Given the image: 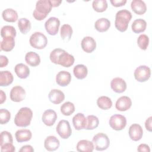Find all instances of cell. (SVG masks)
I'll return each instance as SVG.
<instances>
[{"label": "cell", "mask_w": 152, "mask_h": 152, "mask_svg": "<svg viewBox=\"0 0 152 152\" xmlns=\"http://www.w3.org/2000/svg\"><path fill=\"white\" fill-rule=\"evenodd\" d=\"M93 142L95 148L97 151L106 150L110 144V140L107 135L103 133H98L93 138Z\"/></svg>", "instance_id": "obj_6"}, {"label": "cell", "mask_w": 152, "mask_h": 152, "mask_svg": "<svg viewBox=\"0 0 152 152\" xmlns=\"http://www.w3.org/2000/svg\"><path fill=\"white\" fill-rule=\"evenodd\" d=\"M11 118L10 112L6 109L0 110V123L1 124H6L9 122Z\"/></svg>", "instance_id": "obj_41"}, {"label": "cell", "mask_w": 152, "mask_h": 152, "mask_svg": "<svg viewBox=\"0 0 152 152\" xmlns=\"http://www.w3.org/2000/svg\"><path fill=\"white\" fill-rule=\"evenodd\" d=\"M15 136L17 142H22L29 141L31 138L32 134L29 129H23L17 131Z\"/></svg>", "instance_id": "obj_23"}, {"label": "cell", "mask_w": 152, "mask_h": 152, "mask_svg": "<svg viewBox=\"0 0 152 152\" xmlns=\"http://www.w3.org/2000/svg\"><path fill=\"white\" fill-rule=\"evenodd\" d=\"M15 46L14 37H4L1 42V50L5 52H10L13 49Z\"/></svg>", "instance_id": "obj_30"}, {"label": "cell", "mask_w": 152, "mask_h": 152, "mask_svg": "<svg viewBox=\"0 0 152 152\" xmlns=\"http://www.w3.org/2000/svg\"><path fill=\"white\" fill-rule=\"evenodd\" d=\"M52 4L50 0H40L37 1L36 8L33 11L34 18L39 21L45 19L52 10Z\"/></svg>", "instance_id": "obj_3"}, {"label": "cell", "mask_w": 152, "mask_h": 152, "mask_svg": "<svg viewBox=\"0 0 152 152\" xmlns=\"http://www.w3.org/2000/svg\"><path fill=\"white\" fill-rule=\"evenodd\" d=\"M81 48L86 53H91L96 48L95 40L90 36L84 37L81 40Z\"/></svg>", "instance_id": "obj_15"}, {"label": "cell", "mask_w": 152, "mask_h": 152, "mask_svg": "<svg viewBox=\"0 0 152 152\" xmlns=\"http://www.w3.org/2000/svg\"><path fill=\"white\" fill-rule=\"evenodd\" d=\"M134 74L136 80L139 82H145L151 76V69L146 65H141L135 69Z\"/></svg>", "instance_id": "obj_9"}, {"label": "cell", "mask_w": 152, "mask_h": 152, "mask_svg": "<svg viewBox=\"0 0 152 152\" xmlns=\"http://www.w3.org/2000/svg\"><path fill=\"white\" fill-rule=\"evenodd\" d=\"M151 123H152V117H149L145 122V126L147 131L151 132L152 131V126H151Z\"/></svg>", "instance_id": "obj_47"}, {"label": "cell", "mask_w": 152, "mask_h": 152, "mask_svg": "<svg viewBox=\"0 0 152 152\" xmlns=\"http://www.w3.org/2000/svg\"><path fill=\"white\" fill-rule=\"evenodd\" d=\"M110 2L112 5L115 7H122L126 3V0H110Z\"/></svg>", "instance_id": "obj_43"}, {"label": "cell", "mask_w": 152, "mask_h": 152, "mask_svg": "<svg viewBox=\"0 0 152 152\" xmlns=\"http://www.w3.org/2000/svg\"><path fill=\"white\" fill-rule=\"evenodd\" d=\"M97 104L99 108L103 110L110 109L112 106L111 99L107 96H100L97 100Z\"/></svg>", "instance_id": "obj_33"}, {"label": "cell", "mask_w": 152, "mask_h": 152, "mask_svg": "<svg viewBox=\"0 0 152 152\" xmlns=\"http://www.w3.org/2000/svg\"><path fill=\"white\" fill-rule=\"evenodd\" d=\"M75 111L74 104L71 102H66L61 106V112L65 116H69Z\"/></svg>", "instance_id": "obj_37"}, {"label": "cell", "mask_w": 152, "mask_h": 152, "mask_svg": "<svg viewBox=\"0 0 152 152\" xmlns=\"http://www.w3.org/2000/svg\"><path fill=\"white\" fill-rule=\"evenodd\" d=\"M110 87L115 92L121 93L124 92L126 89V83L122 78L116 77L111 81Z\"/></svg>", "instance_id": "obj_13"}, {"label": "cell", "mask_w": 152, "mask_h": 152, "mask_svg": "<svg viewBox=\"0 0 152 152\" xmlns=\"http://www.w3.org/2000/svg\"><path fill=\"white\" fill-rule=\"evenodd\" d=\"M137 150L139 152H150V148L149 146L147 144H141L138 145L137 148Z\"/></svg>", "instance_id": "obj_44"}, {"label": "cell", "mask_w": 152, "mask_h": 152, "mask_svg": "<svg viewBox=\"0 0 152 152\" xmlns=\"http://www.w3.org/2000/svg\"><path fill=\"white\" fill-rule=\"evenodd\" d=\"M73 72L77 78L79 80H83L87 77L88 70L85 65L83 64H78L74 66Z\"/></svg>", "instance_id": "obj_31"}, {"label": "cell", "mask_w": 152, "mask_h": 152, "mask_svg": "<svg viewBox=\"0 0 152 152\" xmlns=\"http://www.w3.org/2000/svg\"><path fill=\"white\" fill-rule=\"evenodd\" d=\"M92 7L96 12H102L107 9V3L106 0H94L93 1Z\"/></svg>", "instance_id": "obj_36"}, {"label": "cell", "mask_w": 152, "mask_h": 152, "mask_svg": "<svg viewBox=\"0 0 152 152\" xmlns=\"http://www.w3.org/2000/svg\"><path fill=\"white\" fill-rule=\"evenodd\" d=\"M60 34L62 39L65 42L70 40L72 34V28L71 26L68 24L62 26L60 31Z\"/></svg>", "instance_id": "obj_32"}, {"label": "cell", "mask_w": 152, "mask_h": 152, "mask_svg": "<svg viewBox=\"0 0 152 152\" xmlns=\"http://www.w3.org/2000/svg\"><path fill=\"white\" fill-rule=\"evenodd\" d=\"M60 143L59 140L55 136L50 135L48 137L44 142V146L46 150L49 151H53L58 149Z\"/></svg>", "instance_id": "obj_18"}, {"label": "cell", "mask_w": 152, "mask_h": 152, "mask_svg": "<svg viewBox=\"0 0 152 152\" xmlns=\"http://www.w3.org/2000/svg\"><path fill=\"white\" fill-rule=\"evenodd\" d=\"M137 44L142 50H146L149 44V38L144 34H140L137 39Z\"/></svg>", "instance_id": "obj_39"}, {"label": "cell", "mask_w": 152, "mask_h": 152, "mask_svg": "<svg viewBox=\"0 0 152 152\" xmlns=\"http://www.w3.org/2000/svg\"><path fill=\"white\" fill-rule=\"evenodd\" d=\"M49 99L53 104H59L64 100L65 95L64 93L58 89H53L49 93Z\"/></svg>", "instance_id": "obj_19"}, {"label": "cell", "mask_w": 152, "mask_h": 152, "mask_svg": "<svg viewBox=\"0 0 152 152\" xmlns=\"http://www.w3.org/2000/svg\"><path fill=\"white\" fill-rule=\"evenodd\" d=\"M99 121L97 116L94 115H88L86 118V124L84 129L92 130L99 126Z\"/></svg>", "instance_id": "obj_35"}, {"label": "cell", "mask_w": 152, "mask_h": 152, "mask_svg": "<svg viewBox=\"0 0 152 152\" xmlns=\"http://www.w3.org/2000/svg\"><path fill=\"white\" fill-rule=\"evenodd\" d=\"M20 152H33L34 149L30 145H26L23 146L19 150Z\"/></svg>", "instance_id": "obj_46"}, {"label": "cell", "mask_w": 152, "mask_h": 152, "mask_svg": "<svg viewBox=\"0 0 152 152\" xmlns=\"http://www.w3.org/2000/svg\"><path fill=\"white\" fill-rule=\"evenodd\" d=\"M146 27L147 23L142 18H138L134 20L131 26L132 30L133 32L137 34L144 31L146 29Z\"/></svg>", "instance_id": "obj_28"}, {"label": "cell", "mask_w": 152, "mask_h": 152, "mask_svg": "<svg viewBox=\"0 0 152 152\" xmlns=\"http://www.w3.org/2000/svg\"><path fill=\"white\" fill-rule=\"evenodd\" d=\"M128 133L132 140L137 141L141 139L143 135V130L141 125L137 124H134L129 126Z\"/></svg>", "instance_id": "obj_12"}, {"label": "cell", "mask_w": 152, "mask_h": 152, "mask_svg": "<svg viewBox=\"0 0 152 152\" xmlns=\"http://www.w3.org/2000/svg\"><path fill=\"white\" fill-rule=\"evenodd\" d=\"M132 11L138 15H142L147 11L145 3L141 0H133L131 4Z\"/></svg>", "instance_id": "obj_20"}, {"label": "cell", "mask_w": 152, "mask_h": 152, "mask_svg": "<svg viewBox=\"0 0 152 152\" xmlns=\"http://www.w3.org/2000/svg\"><path fill=\"white\" fill-rule=\"evenodd\" d=\"M71 80V74L66 71H61L59 72L56 76V83L62 87L68 86Z\"/></svg>", "instance_id": "obj_16"}, {"label": "cell", "mask_w": 152, "mask_h": 152, "mask_svg": "<svg viewBox=\"0 0 152 152\" xmlns=\"http://www.w3.org/2000/svg\"><path fill=\"white\" fill-rule=\"evenodd\" d=\"M56 131L58 135L63 139L68 138L72 134V130L68 121L62 119L58 124Z\"/></svg>", "instance_id": "obj_8"}, {"label": "cell", "mask_w": 152, "mask_h": 152, "mask_svg": "<svg viewBox=\"0 0 152 152\" xmlns=\"http://www.w3.org/2000/svg\"><path fill=\"white\" fill-rule=\"evenodd\" d=\"M29 42L33 48L37 49H42L46 46L48 39L44 34L37 31L31 35Z\"/></svg>", "instance_id": "obj_5"}, {"label": "cell", "mask_w": 152, "mask_h": 152, "mask_svg": "<svg viewBox=\"0 0 152 152\" xmlns=\"http://www.w3.org/2000/svg\"><path fill=\"white\" fill-rule=\"evenodd\" d=\"M50 1L52 7H58L62 2V1H57V0H50Z\"/></svg>", "instance_id": "obj_49"}, {"label": "cell", "mask_w": 152, "mask_h": 152, "mask_svg": "<svg viewBox=\"0 0 152 152\" xmlns=\"http://www.w3.org/2000/svg\"><path fill=\"white\" fill-rule=\"evenodd\" d=\"M26 91L21 86H17L12 88L10 91V99L15 102L23 101L26 97Z\"/></svg>", "instance_id": "obj_11"}, {"label": "cell", "mask_w": 152, "mask_h": 152, "mask_svg": "<svg viewBox=\"0 0 152 152\" xmlns=\"http://www.w3.org/2000/svg\"><path fill=\"white\" fill-rule=\"evenodd\" d=\"M16 30L13 26H5L2 27L1 30V36L2 38L5 37H13L16 36Z\"/></svg>", "instance_id": "obj_38"}, {"label": "cell", "mask_w": 152, "mask_h": 152, "mask_svg": "<svg viewBox=\"0 0 152 152\" xmlns=\"http://www.w3.org/2000/svg\"><path fill=\"white\" fill-rule=\"evenodd\" d=\"M60 21L58 18L52 17H50L45 24V27L47 33L52 36L56 35L59 30Z\"/></svg>", "instance_id": "obj_10"}, {"label": "cell", "mask_w": 152, "mask_h": 152, "mask_svg": "<svg viewBox=\"0 0 152 152\" xmlns=\"http://www.w3.org/2000/svg\"><path fill=\"white\" fill-rule=\"evenodd\" d=\"M72 123L75 129H84L86 124V118L82 113H78L73 117Z\"/></svg>", "instance_id": "obj_21"}, {"label": "cell", "mask_w": 152, "mask_h": 152, "mask_svg": "<svg viewBox=\"0 0 152 152\" xmlns=\"http://www.w3.org/2000/svg\"><path fill=\"white\" fill-rule=\"evenodd\" d=\"M25 61L27 64L31 66H36L40 63L39 55L34 52H28L25 56Z\"/></svg>", "instance_id": "obj_25"}, {"label": "cell", "mask_w": 152, "mask_h": 152, "mask_svg": "<svg viewBox=\"0 0 152 152\" xmlns=\"http://www.w3.org/2000/svg\"><path fill=\"white\" fill-rule=\"evenodd\" d=\"M132 105V101L131 99L128 96H122L119 97L115 104L116 109L119 111H126L128 110Z\"/></svg>", "instance_id": "obj_17"}, {"label": "cell", "mask_w": 152, "mask_h": 152, "mask_svg": "<svg viewBox=\"0 0 152 152\" xmlns=\"http://www.w3.org/2000/svg\"><path fill=\"white\" fill-rule=\"evenodd\" d=\"M110 26V21L106 18L98 19L94 24V27L99 32H104L107 31Z\"/></svg>", "instance_id": "obj_29"}, {"label": "cell", "mask_w": 152, "mask_h": 152, "mask_svg": "<svg viewBox=\"0 0 152 152\" xmlns=\"http://www.w3.org/2000/svg\"><path fill=\"white\" fill-rule=\"evenodd\" d=\"M14 80L12 74L8 71L0 72V86L1 87L8 86L12 84Z\"/></svg>", "instance_id": "obj_27"}, {"label": "cell", "mask_w": 152, "mask_h": 152, "mask_svg": "<svg viewBox=\"0 0 152 152\" xmlns=\"http://www.w3.org/2000/svg\"><path fill=\"white\" fill-rule=\"evenodd\" d=\"M2 16L3 19L10 23L15 22L18 19V14L16 11L12 8H7L2 11Z\"/></svg>", "instance_id": "obj_26"}, {"label": "cell", "mask_w": 152, "mask_h": 152, "mask_svg": "<svg viewBox=\"0 0 152 152\" xmlns=\"http://www.w3.org/2000/svg\"><path fill=\"white\" fill-rule=\"evenodd\" d=\"M13 138L11 134L8 131H2L1 133L0 145H2L7 143H12Z\"/></svg>", "instance_id": "obj_40"}, {"label": "cell", "mask_w": 152, "mask_h": 152, "mask_svg": "<svg viewBox=\"0 0 152 152\" xmlns=\"http://www.w3.org/2000/svg\"><path fill=\"white\" fill-rule=\"evenodd\" d=\"M57 119V114L55 110L52 109H48L45 110L42 117L43 122L48 126H52Z\"/></svg>", "instance_id": "obj_14"}, {"label": "cell", "mask_w": 152, "mask_h": 152, "mask_svg": "<svg viewBox=\"0 0 152 152\" xmlns=\"http://www.w3.org/2000/svg\"><path fill=\"white\" fill-rule=\"evenodd\" d=\"M8 64V59L7 56L4 55L0 56V67L3 68L6 66Z\"/></svg>", "instance_id": "obj_45"}, {"label": "cell", "mask_w": 152, "mask_h": 152, "mask_svg": "<svg viewBox=\"0 0 152 152\" xmlns=\"http://www.w3.org/2000/svg\"><path fill=\"white\" fill-rule=\"evenodd\" d=\"M94 148L93 142L87 140L79 141L77 145V150L80 152H92Z\"/></svg>", "instance_id": "obj_22"}, {"label": "cell", "mask_w": 152, "mask_h": 152, "mask_svg": "<svg viewBox=\"0 0 152 152\" xmlns=\"http://www.w3.org/2000/svg\"><path fill=\"white\" fill-rule=\"evenodd\" d=\"M1 150L2 152H14L15 151V148L12 143H7L1 145Z\"/></svg>", "instance_id": "obj_42"}, {"label": "cell", "mask_w": 152, "mask_h": 152, "mask_svg": "<svg viewBox=\"0 0 152 152\" xmlns=\"http://www.w3.org/2000/svg\"><path fill=\"white\" fill-rule=\"evenodd\" d=\"M110 127L116 131L122 130L126 125V119L122 115L116 114L112 115L109 121Z\"/></svg>", "instance_id": "obj_7"}, {"label": "cell", "mask_w": 152, "mask_h": 152, "mask_svg": "<svg viewBox=\"0 0 152 152\" xmlns=\"http://www.w3.org/2000/svg\"><path fill=\"white\" fill-rule=\"evenodd\" d=\"M6 100V95L5 93L2 90H0V103H3Z\"/></svg>", "instance_id": "obj_48"}, {"label": "cell", "mask_w": 152, "mask_h": 152, "mask_svg": "<svg viewBox=\"0 0 152 152\" xmlns=\"http://www.w3.org/2000/svg\"><path fill=\"white\" fill-rule=\"evenodd\" d=\"M18 27L21 33L23 34H26L30 30L31 26L30 21L28 19L21 18L19 19L18 21Z\"/></svg>", "instance_id": "obj_34"}, {"label": "cell", "mask_w": 152, "mask_h": 152, "mask_svg": "<svg viewBox=\"0 0 152 152\" xmlns=\"http://www.w3.org/2000/svg\"><path fill=\"white\" fill-rule=\"evenodd\" d=\"M132 18L130 11L126 10H122L116 14L115 26L118 30L121 32L125 31L128 27V24Z\"/></svg>", "instance_id": "obj_2"}, {"label": "cell", "mask_w": 152, "mask_h": 152, "mask_svg": "<svg viewBox=\"0 0 152 152\" xmlns=\"http://www.w3.org/2000/svg\"><path fill=\"white\" fill-rule=\"evenodd\" d=\"M14 71L17 75L22 79L27 78L30 74L29 68L26 65L22 63L18 64L15 65Z\"/></svg>", "instance_id": "obj_24"}, {"label": "cell", "mask_w": 152, "mask_h": 152, "mask_svg": "<svg viewBox=\"0 0 152 152\" xmlns=\"http://www.w3.org/2000/svg\"><path fill=\"white\" fill-rule=\"evenodd\" d=\"M50 61L55 64L64 67H69L74 63V57L65 50L56 48L53 50L50 54Z\"/></svg>", "instance_id": "obj_1"}, {"label": "cell", "mask_w": 152, "mask_h": 152, "mask_svg": "<svg viewBox=\"0 0 152 152\" xmlns=\"http://www.w3.org/2000/svg\"><path fill=\"white\" fill-rule=\"evenodd\" d=\"M33 118L32 110L27 107H21L15 116L14 124L20 127H26L30 125Z\"/></svg>", "instance_id": "obj_4"}]
</instances>
